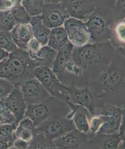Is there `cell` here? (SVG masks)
Here are the masks:
<instances>
[{
    "mask_svg": "<svg viewBox=\"0 0 125 149\" xmlns=\"http://www.w3.org/2000/svg\"><path fill=\"white\" fill-rule=\"evenodd\" d=\"M63 0H43L45 3H57L62 2Z\"/></svg>",
    "mask_w": 125,
    "mask_h": 149,
    "instance_id": "b9f144b4",
    "label": "cell"
},
{
    "mask_svg": "<svg viewBox=\"0 0 125 149\" xmlns=\"http://www.w3.org/2000/svg\"><path fill=\"white\" fill-rule=\"evenodd\" d=\"M117 49L116 53L108 66L93 81L99 84L98 98L105 97L124 100L125 86V50Z\"/></svg>",
    "mask_w": 125,
    "mask_h": 149,
    "instance_id": "7a4b0ae2",
    "label": "cell"
},
{
    "mask_svg": "<svg viewBox=\"0 0 125 149\" xmlns=\"http://www.w3.org/2000/svg\"><path fill=\"white\" fill-rule=\"evenodd\" d=\"M87 134H83L78 130H74L54 139L53 143L55 149H79L86 142L89 141Z\"/></svg>",
    "mask_w": 125,
    "mask_h": 149,
    "instance_id": "9a60e30c",
    "label": "cell"
},
{
    "mask_svg": "<svg viewBox=\"0 0 125 149\" xmlns=\"http://www.w3.org/2000/svg\"><path fill=\"white\" fill-rule=\"evenodd\" d=\"M114 22L112 9L96 8L84 22L89 34L90 42L110 41L111 26Z\"/></svg>",
    "mask_w": 125,
    "mask_h": 149,
    "instance_id": "277c9868",
    "label": "cell"
},
{
    "mask_svg": "<svg viewBox=\"0 0 125 149\" xmlns=\"http://www.w3.org/2000/svg\"><path fill=\"white\" fill-rule=\"evenodd\" d=\"M70 42L66 31L63 26L51 29L47 45L58 51Z\"/></svg>",
    "mask_w": 125,
    "mask_h": 149,
    "instance_id": "ffe728a7",
    "label": "cell"
},
{
    "mask_svg": "<svg viewBox=\"0 0 125 149\" xmlns=\"http://www.w3.org/2000/svg\"><path fill=\"white\" fill-rule=\"evenodd\" d=\"M11 32L12 38L17 47L26 50L28 43L33 37L29 24H16Z\"/></svg>",
    "mask_w": 125,
    "mask_h": 149,
    "instance_id": "2e32d148",
    "label": "cell"
},
{
    "mask_svg": "<svg viewBox=\"0 0 125 149\" xmlns=\"http://www.w3.org/2000/svg\"><path fill=\"white\" fill-rule=\"evenodd\" d=\"M14 88V86L8 81L0 78V100L7 96Z\"/></svg>",
    "mask_w": 125,
    "mask_h": 149,
    "instance_id": "d6a6232c",
    "label": "cell"
},
{
    "mask_svg": "<svg viewBox=\"0 0 125 149\" xmlns=\"http://www.w3.org/2000/svg\"><path fill=\"white\" fill-rule=\"evenodd\" d=\"M41 15L44 24L50 29L62 26L70 17L62 2L45 3Z\"/></svg>",
    "mask_w": 125,
    "mask_h": 149,
    "instance_id": "8fae6325",
    "label": "cell"
},
{
    "mask_svg": "<svg viewBox=\"0 0 125 149\" xmlns=\"http://www.w3.org/2000/svg\"><path fill=\"white\" fill-rule=\"evenodd\" d=\"M16 25L10 10H0V30L11 31Z\"/></svg>",
    "mask_w": 125,
    "mask_h": 149,
    "instance_id": "f1b7e54d",
    "label": "cell"
},
{
    "mask_svg": "<svg viewBox=\"0 0 125 149\" xmlns=\"http://www.w3.org/2000/svg\"><path fill=\"white\" fill-rule=\"evenodd\" d=\"M19 3L17 0H0V10H10Z\"/></svg>",
    "mask_w": 125,
    "mask_h": 149,
    "instance_id": "e575fe53",
    "label": "cell"
},
{
    "mask_svg": "<svg viewBox=\"0 0 125 149\" xmlns=\"http://www.w3.org/2000/svg\"><path fill=\"white\" fill-rule=\"evenodd\" d=\"M62 5L70 17L83 21L95 11L94 0H63Z\"/></svg>",
    "mask_w": 125,
    "mask_h": 149,
    "instance_id": "4fadbf2b",
    "label": "cell"
},
{
    "mask_svg": "<svg viewBox=\"0 0 125 149\" xmlns=\"http://www.w3.org/2000/svg\"><path fill=\"white\" fill-rule=\"evenodd\" d=\"M20 87L27 105L39 103L51 96L34 77L26 81Z\"/></svg>",
    "mask_w": 125,
    "mask_h": 149,
    "instance_id": "7c38bea8",
    "label": "cell"
},
{
    "mask_svg": "<svg viewBox=\"0 0 125 149\" xmlns=\"http://www.w3.org/2000/svg\"><path fill=\"white\" fill-rule=\"evenodd\" d=\"M114 21L125 19V0H116L113 10Z\"/></svg>",
    "mask_w": 125,
    "mask_h": 149,
    "instance_id": "4dcf8cb0",
    "label": "cell"
},
{
    "mask_svg": "<svg viewBox=\"0 0 125 149\" xmlns=\"http://www.w3.org/2000/svg\"><path fill=\"white\" fill-rule=\"evenodd\" d=\"M125 116L123 117L120 126L118 129L117 134L122 141L125 142Z\"/></svg>",
    "mask_w": 125,
    "mask_h": 149,
    "instance_id": "f35d334b",
    "label": "cell"
},
{
    "mask_svg": "<svg viewBox=\"0 0 125 149\" xmlns=\"http://www.w3.org/2000/svg\"><path fill=\"white\" fill-rule=\"evenodd\" d=\"M33 76L51 96L66 102L70 100L68 86L60 80L51 68L44 66H37L33 71Z\"/></svg>",
    "mask_w": 125,
    "mask_h": 149,
    "instance_id": "8992f818",
    "label": "cell"
},
{
    "mask_svg": "<svg viewBox=\"0 0 125 149\" xmlns=\"http://www.w3.org/2000/svg\"><path fill=\"white\" fill-rule=\"evenodd\" d=\"M4 100L6 106L15 117V123L18 125L24 117L27 106L20 86H14L10 94L4 98Z\"/></svg>",
    "mask_w": 125,
    "mask_h": 149,
    "instance_id": "5bb4252c",
    "label": "cell"
},
{
    "mask_svg": "<svg viewBox=\"0 0 125 149\" xmlns=\"http://www.w3.org/2000/svg\"><path fill=\"white\" fill-rule=\"evenodd\" d=\"M29 142L23 140L16 138L14 141L10 149H28Z\"/></svg>",
    "mask_w": 125,
    "mask_h": 149,
    "instance_id": "74e56055",
    "label": "cell"
},
{
    "mask_svg": "<svg viewBox=\"0 0 125 149\" xmlns=\"http://www.w3.org/2000/svg\"><path fill=\"white\" fill-rule=\"evenodd\" d=\"M116 0H94L96 8H106L113 10Z\"/></svg>",
    "mask_w": 125,
    "mask_h": 149,
    "instance_id": "8d00e7d4",
    "label": "cell"
},
{
    "mask_svg": "<svg viewBox=\"0 0 125 149\" xmlns=\"http://www.w3.org/2000/svg\"><path fill=\"white\" fill-rule=\"evenodd\" d=\"M29 24L31 26L33 37L38 40L42 46L47 45L51 29L44 24L41 15L31 17Z\"/></svg>",
    "mask_w": 125,
    "mask_h": 149,
    "instance_id": "ac0fdd59",
    "label": "cell"
},
{
    "mask_svg": "<svg viewBox=\"0 0 125 149\" xmlns=\"http://www.w3.org/2000/svg\"><path fill=\"white\" fill-rule=\"evenodd\" d=\"M74 46L70 42L57 51L56 56L53 62L51 69L59 77L63 72L65 64L71 58Z\"/></svg>",
    "mask_w": 125,
    "mask_h": 149,
    "instance_id": "d6986e66",
    "label": "cell"
},
{
    "mask_svg": "<svg viewBox=\"0 0 125 149\" xmlns=\"http://www.w3.org/2000/svg\"><path fill=\"white\" fill-rule=\"evenodd\" d=\"M100 109L99 114L102 117L103 123L96 135H111L117 132L125 116L124 109L117 105L105 103Z\"/></svg>",
    "mask_w": 125,
    "mask_h": 149,
    "instance_id": "52a82bcc",
    "label": "cell"
},
{
    "mask_svg": "<svg viewBox=\"0 0 125 149\" xmlns=\"http://www.w3.org/2000/svg\"><path fill=\"white\" fill-rule=\"evenodd\" d=\"M0 48L4 49L9 53L17 49L12 38L11 31L0 30Z\"/></svg>",
    "mask_w": 125,
    "mask_h": 149,
    "instance_id": "f546056e",
    "label": "cell"
},
{
    "mask_svg": "<svg viewBox=\"0 0 125 149\" xmlns=\"http://www.w3.org/2000/svg\"><path fill=\"white\" fill-rule=\"evenodd\" d=\"M10 53L6 50L0 48V62L5 58H8Z\"/></svg>",
    "mask_w": 125,
    "mask_h": 149,
    "instance_id": "ab89813d",
    "label": "cell"
},
{
    "mask_svg": "<svg viewBox=\"0 0 125 149\" xmlns=\"http://www.w3.org/2000/svg\"><path fill=\"white\" fill-rule=\"evenodd\" d=\"M35 132L26 127H22L19 124L17 126L14 131L15 135L16 138L23 140L29 142L32 139L33 135Z\"/></svg>",
    "mask_w": 125,
    "mask_h": 149,
    "instance_id": "1f68e13d",
    "label": "cell"
},
{
    "mask_svg": "<svg viewBox=\"0 0 125 149\" xmlns=\"http://www.w3.org/2000/svg\"><path fill=\"white\" fill-rule=\"evenodd\" d=\"M28 52L37 66H46L51 68L57 51L46 45L42 46L36 52Z\"/></svg>",
    "mask_w": 125,
    "mask_h": 149,
    "instance_id": "e0dca14e",
    "label": "cell"
},
{
    "mask_svg": "<svg viewBox=\"0 0 125 149\" xmlns=\"http://www.w3.org/2000/svg\"><path fill=\"white\" fill-rule=\"evenodd\" d=\"M40 42L34 37H33L28 43L26 50L28 52H36L42 47Z\"/></svg>",
    "mask_w": 125,
    "mask_h": 149,
    "instance_id": "d590c367",
    "label": "cell"
},
{
    "mask_svg": "<svg viewBox=\"0 0 125 149\" xmlns=\"http://www.w3.org/2000/svg\"><path fill=\"white\" fill-rule=\"evenodd\" d=\"M12 145L10 143L5 142H0V149L11 148Z\"/></svg>",
    "mask_w": 125,
    "mask_h": 149,
    "instance_id": "60d3db41",
    "label": "cell"
},
{
    "mask_svg": "<svg viewBox=\"0 0 125 149\" xmlns=\"http://www.w3.org/2000/svg\"><path fill=\"white\" fill-rule=\"evenodd\" d=\"M15 117L6 106L4 98L0 100V126L16 123Z\"/></svg>",
    "mask_w": 125,
    "mask_h": 149,
    "instance_id": "83f0119b",
    "label": "cell"
},
{
    "mask_svg": "<svg viewBox=\"0 0 125 149\" xmlns=\"http://www.w3.org/2000/svg\"><path fill=\"white\" fill-rule=\"evenodd\" d=\"M28 149H55V147L52 141L36 130L29 142Z\"/></svg>",
    "mask_w": 125,
    "mask_h": 149,
    "instance_id": "603a6c76",
    "label": "cell"
},
{
    "mask_svg": "<svg viewBox=\"0 0 125 149\" xmlns=\"http://www.w3.org/2000/svg\"><path fill=\"white\" fill-rule=\"evenodd\" d=\"M89 118L88 112L80 106L74 113L72 119L76 130L87 134L89 130Z\"/></svg>",
    "mask_w": 125,
    "mask_h": 149,
    "instance_id": "7402d4cb",
    "label": "cell"
},
{
    "mask_svg": "<svg viewBox=\"0 0 125 149\" xmlns=\"http://www.w3.org/2000/svg\"><path fill=\"white\" fill-rule=\"evenodd\" d=\"M75 129L72 120L68 119L66 117L49 120L36 127L38 131L52 141Z\"/></svg>",
    "mask_w": 125,
    "mask_h": 149,
    "instance_id": "9c48e42d",
    "label": "cell"
},
{
    "mask_svg": "<svg viewBox=\"0 0 125 149\" xmlns=\"http://www.w3.org/2000/svg\"><path fill=\"white\" fill-rule=\"evenodd\" d=\"M10 11L16 24H29L31 17L28 14L21 3L16 5Z\"/></svg>",
    "mask_w": 125,
    "mask_h": 149,
    "instance_id": "4316f807",
    "label": "cell"
},
{
    "mask_svg": "<svg viewBox=\"0 0 125 149\" xmlns=\"http://www.w3.org/2000/svg\"><path fill=\"white\" fill-rule=\"evenodd\" d=\"M10 77L8 58H5L0 62V78L8 81Z\"/></svg>",
    "mask_w": 125,
    "mask_h": 149,
    "instance_id": "836d02e7",
    "label": "cell"
},
{
    "mask_svg": "<svg viewBox=\"0 0 125 149\" xmlns=\"http://www.w3.org/2000/svg\"><path fill=\"white\" fill-rule=\"evenodd\" d=\"M111 37L110 41L115 48H125V19L115 21L111 26Z\"/></svg>",
    "mask_w": 125,
    "mask_h": 149,
    "instance_id": "44dd1931",
    "label": "cell"
},
{
    "mask_svg": "<svg viewBox=\"0 0 125 149\" xmlns=\"http://www.w3.org/2000/svg\"><path fill=\"white\" fill-rule=\"evenodd\" d=\"M64 102L50 96L43 102L27 105L24 118H29L33 121L36 127L45 121L54 118L64 117L61 114L64 109Z\"/></svg>",
    "mask_w": 125,
    "mask_h": 149,
    "instance_id": "5b68a950",
    "label": "cell"
},
{
    "mask_svg": "<svg viewBox=\"0 0 125 149\" xmlns=\"http://www.w3.org/2000/svg\"><path fill=\"white\" fill-rule=\"evenodd\" d=\"M116 52L110 41L89 42L80 47H74L71 58L82 68L83 76L93 81L108 66Z\"/></svg>",
    "mask_w": 125,
    "mask_h": 149,
    "instance_id": "6da1fadb",
    "label": "cell"
},
{
    "mask_svg": "<svg viewBox=\"0 0 125 149\" xmlns=\"http://www.w3.org/2000/svg\"><path fill=\"white\" fill-rule=\"evenodd\" d=\"M63 25L69 40L74 47H80L90 42L89 34L83 21L70 17Z\"/></svg>",
    "mask_w": 125,
    "mask_h": 149,
    "instance_id": "30bf717a",
    "label": "cell"
},
{
    "mask_svg": "<svg viewBox=\"0 0 125 149\" xmlns=\"http://www.w3.org/2000/svg\"><path fill=\"white\" fill-rule=\"evenodd\" d=\"M17 125L15 123L0 126V142H8L13 146L14 141L16 139L14 131Z\"/></svg>",
    "mask_w": 125,
    "mask_h": 149,
    "instance_id": "484cf974",
    "label": "cell"
},
{
    "mask_svg": "<svg viewBox=\"0 0 125 149\" xmlns=\"http://www.w3.org/2000/svg\"><path fill=\"white\" fill-rule=\"evenodd\" d=\"M103 137L102 143L99 148L106 149H115L122 147L125 148V142L122 141L117 132L111 135H102Z\"/></svg>",
    "mask_w": 125,
    "mask_h": 149,
    "instance_id": "cb8c5ba5",
    "label": "cell"
},
{
    "mask_svg": "<svg viewBox=\"0 0 125 149\" xmlns=\"http://www.w3.org/2000/svg\"><path fill=\"white\" fill-rule=\"evenodd\" d=\"M70 100L73 103L84 108L89 114L90 117L98 111L97 100H100L95 93L89 87L88 83L84 87H78L75 83L68 86Z\"/></svg>",
    "mask_w": 125,
    "mask_h": 149,
    "instance_id": "ba28073f",
    "label": "cell"
},
{
    "mask_svg": "<svg viewBox=\"0 0 125 149\" xmlns=\"http://www.w3.org/2000/svg\"><path fill=\"white\" fill-rule=\"evenodd\" d=\"M21 3L31 17L41 15L45 3L43 0H22Z\"/></svg>",
    "mask_w": 125,
    "mask_h": 149,
    "instance_id": "d4e9b609",
    "label": "cell"
},
{
    "mask_svg": "<svg viewBox=\"0 0 125 149\" xmlns=\"http://www.w3.org/2000/svg\"><path fill=\"white\" fill-rule=\"evenodd\" d=\"M8 60L10 72L8 81L14 86H20L26 81L34 77L33 71L37 66L26 50L17 48L10 53Z\"/></svg>",
    "mask_w": 125,
    "mask_h": 149,
    "instance_id": "3957f363",
    "label": "cell"
}]
</instances>
